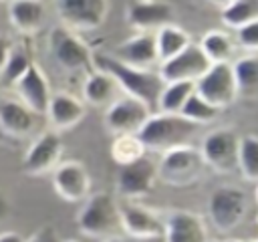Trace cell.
<instances>
[{"instance_id": "cell-42", "label": "cell", "mask_w": 258, "mask_h": 242, "mask_svg": "<svg viewBox=\"0 0 258 242\" xmlns=\"http://www.w3.org/2000/svg\"><path fill=\"white\" fill-rule=\"evenodd\" d=\"M64 242H77V240H64Z\"/></svg>"}, {"instance_id": "cell-15", "label": "cell", "mask_w": 258, "mask_h": 242, "mask_svg": "<svg viewBox=\"0 0 258 242\" xmlns=\"http://www.w3.org/2000/svg\"><path fill=\"white\" fill-rule=\"evenodd\" d=\"M210 65L212 63L206 58V54L202 52V48L198 44H189L187 48H183L173 58L161 63L159 79L163 83H175V81L196 83L210 69Z\"/></svg>"}, {"instance_id": "cell-13", "label": "cell", "mask_w": 258, "mask_h": 242, "mask_svg": "<svg viewBox=\"0 0 258 242\" xmlns=\"http://www.w3.org/2000/svg\"><path fill=\"white\" fill-rule=\"evenodd\" d=\"M52 188L64 202H85L91 194V175L81 161H60L52 169Z\"/></svg>"}, {"instance_id": "cell-1", "label": "cell", "mask_w": 258, "mask_h": 242, "mask_svg": "<svg viewBox=\"0 0 258 242\" xmlns=\"http://www.w3.org/2000/svg\"><path fill=\"white\" fill-rule=\"evenodd\" d=\"M93 69L107 73L125 95L139 99L151 111L157 109V99H159V93L163 89V81L159 79V75H155L147 69L129 67L125 63L117 60L109 52H95L93 54Z\"/></svg>"}, {"instance_id": "cell-4", "label": "cell", "mask_w": 258, "mask_h": 242, "mask_svg": "<svg viewBox=\"0 0 258 242\" xmlns=\"http://www.w3.org/2000/svg\"><path fill=\"white\" fill-rule=\"evenodd\" d=\"M204 157L194 145H177L161 153L157 165V177L173 188H187L196 184L204 173Z\"/></svg>"}, {"instance_id": "cell-43", "label": "cell", "mask_w": 258, "mask_h": 242, "mask_svg": "<svg viewBox=\"0 0 258 242\" xmlns=\"http://www.w3.org/2000/svg\"><path fill=\"white\" fill-rule=\"evenodd\" d=\"M252 242H258V238H256V240H252Z\"/></svg>"}, {"instance_id": "cell-30", "label": "cell", "mask_w": 258, "mask_h": 242, "mask_svg": "<svg viewBox=\"0 0 258 242\" xmlns=\"http://www.w3.org/2000/svg\"><path fill=\"white\" fill-rule=\"evenodd\" d=\"M238 169L248 182H258V137L244 135L238 149Z\"/></svg>"}, {"instance_id": "cell-14", "label": "cell", "mask_w": 258, "mask_h": 242, "mask_svg": "<svg viewBox=\"0 0 258 242\" xmlns=\"http://www.w3.org/2000/svg\"><path fill=\"white\" fill-rule=\"evenodd\" d=\"M60 155H62L60 135L56 131H44L28 147L22 167L28 175H44L60 163Z\"/></svg>"}, {"instance_id": "cell-5", "label": "cell", "mask_w": 258, "mask_h": 242, "mask_svg": "<svg viewBox=\"0 0 258 242\" xmlns=\"http://www.w3.org/2000/svg\"><path fill=\"white\" fill-rule=\"evenodd\" d=\"M208 214L212 226L226 234L236 230L248 214V196L236 186H220L214 190L208 202Z\"/></svg>"}, {"instance_id": "cell-34", "label": "cell", "mask_w": 258, "mask_h": 242, "mask_svg": "<svg viewBox=\"0 0 258 242\" xmlns=\"http://www.w3.org/2000/svg\"><path fill=\"white\" fill-rule=\"evenodd\" d=\"M24 242H60L58 240V234H56V230L52 228V226H42V228H38L28 240H24Z\"/></svg>"}, {"instance_id": "cell-41", "label": "cell", "mask_w": 258, "mask_h": 242, "mask_svg": "<svg viewBox=\"0 0 258 242\" xmlns=\"http://www.w3.org/2000/svg\"><path fill=\"white\" fill-rule=\"evenodd\" d=\"M256 202H258V186H256Z\"/></svg>"}, {"instance_id": "cell-39", "label": "cell", "mask_w": 258, "mask_h": 242, "mask_svg": "<svg viewBox=\"0 0 258 242\" xmlns=\"http://www.w3.org/2000/svg\"><path fill=\"white\" fill-rule=\"evenodd\" d=\"M206 2H210V4H214V6L224 8V6H228V4H230V2H234V0H206Z\"/></svg>"}, {"instance_id": "cell-38", "label": "cell", "mask_w": 258, "mask_h": 242, "mask_svg": "<svg viewBox=\"0 0 258 242\" xmlns=\"http://www.w3.org/2000/svg\"><path fill=\"white\" fill-rule=\"evenodd\" d=\"M103 242H135V240H131V238H127V236H109V238H105Z\"/></svg>"}, {"instance_id": "cell-40", "label": "cell", "mask_w": 258, "mask_h": 242, "mask_svg": "<svg viewBox=\"0 0 258 242\" xmlns=\"http://www.w3.org/2000/svg\"><path fill=\"white\" fill-rule=\"evenodd\" d=\"M226 242H242V240H234V238H232V240H226Z\"/></svg>"}, {"instance_id": "cell-9", "label": "cell", "mask_w": 258, "mask_h": 242, "mask_svg": "<svg viewBox=\"0 0 258 242\" xmlns=\"http://www.w3.org/2000/svg\"><path fill=\"white\" fill-rule=\"evenodd\" d=\"M196 93L214 105L218 111L230 107L238 97L236 79L232 73V63H214L210 69L194 83Z\"/></svg>"}, {"instance_id": "cell-16", "label": "cell", "mask_w": 258, "mask_h": 242, "mask_svg": "<svg viewBox=\"0 0 258 242\" xmlns=\"http://www.w3.org/2000/svg\"><path fill=\"white\" fill-rule=\"evenodd\" d=\"M165 242H210L204 218L189 210H171L163 218Z\"/></svg>"}, {"instance_id": "cell-19", "label": "cell", "mask_w": 258, "mask_h": 242, "mask_svg": "<svg viewBox=\"0 0 258 242\" xmlns=\"http://www.w3.org/2000/svg\"><path fill=\"white\" fill-rule=\"evenodd\" d=\"M113 56L129 67L135 69H147L153 67L157 63V50H155V36L151 32H137L133 36H129L127 40H123Z\"/></svg>"}, {"instance_id": "cell-12", "label": "cell", "mask_w": 258, "mask_h": 242, "mask_svg": "<svg viewBox=\"0 0 258 242\" xmlns=\"http://www.w3.org/2000/svg\"><path fill=\"white\" fill-rule=\"evenodd\" d=\"M155 182H157V165L143 155L137 161L119 167L117 194L125 200H141L153 190Z\"/></svg>"}, {"instance_id": "cell-28", "label": "cell", "mask_w": 258, "mask_h": 242, "mask_svg": "<svg viewBox=\"0 0 258 242\" xmlns=\"http://www.w3.org/2000/svg\"><path fill=\"white\" fill-rule=\"evenodd\" d=\"M143 155H145V147L137 135H115L111 143V157L115 163H119V167L137 161Z\"/></svg>"}, {"instance_id": "cell-25", "label": "cell", "mask_w": 258, "mask_h": 242, "mask_svg": "<svg viewBox=\"0 0 258 242\" xmlns=\"http://www.w3.org/2000/svg\"><path fill=\"white\" fill-rule=\"evenodd\" d=\"M202 52L206 54V58L214 65V63H230V58L234 56V40L228 32L222 30H210L202 36L200 44Z\"/></svg>"}, {"instance_id": "cell-36", "label": "cell", "mask_w": 258, "mask_h": 242, "mask_svg": "<svg viewBox=\"0 0 258 242\" xmlns=\"http://www.w3.org/2000/svg\"><path fill=\"white\" fill-rule=\"evenodd\" d=\"M8 214H10V204H8L6 196L0 192V222H4L8 218Z\"/></svg>"}, {"instance_id": "cell-3", "label": "cell", "mask_w": 258, "mask_h": 242, "mask_svg": "<svg viewBox=\"0 0 258 242\" xmlns=\"http://www.w3.org/2000/svg\"><path fill=\"white\" fill-rule=\"evenodd\" d=\"M77 226L81 234L89 238H109L115 236L119 226V204L115 202L113 194L97 192L89 194L83 208L77 214Z\"/></svg>"}, {"instance_id": "cell-2", "label": "cell", "mask_w": 258, "mask_h": 242, "mask_svg": "<svg viewBox=\"0 0 258 242\" xmlns=\"http://www.w3.org/2000/svg\"><path fill=\"white\" fill-rule=\"evenodd\" d=\"M200 125L187 121L179 113H151L137 131L145 151H167L177 145H187L198 133Z\"/></svg>"}, {"instance_id": "cell-17", "label": "cell", "mask_w": 258, "mask_h": 242, "mask_svg": "<svg viewBox=\"0 0 258 242\" xmlns=\"http://www.w3.org/2000/svg\"><path fill=\"white\" fill-rule=\"evenodd\" d=\"M171 20L173 6L165 0H131L127 4V22L137 32H157Z\"/></svg>"}, {"instance_id": "cell-33", "label": "cell", "mask_w": 258, "mask_h": 242, "mask_svg": "<svg viewBox=\"0 0 258 242\" xmlns=\"http://www.w3.org/2000/svg\"><path fill=\"white\" fill-rule=\"evenodd\" d=\"M238 44L250 52H258V16L236 30Z\"/></svg>"}, {"instance_id": "cell-24", "label": "cell", "mask_w": 258, "mask_h": 242, "mask_svg": "<svg viewBox=\"0 0 258 242\" xmlns=\"http://www.w3.org/2000/svg\"><path fill=\"white\" fill-rule=\"evenodd\" d=\"M117 83L103 71H91L83 83V97L89 105L93 107H103L109 105L115 99V91H117Z\"/></svg>"}, {"instance_id": "cell-27", "label": "cell", "mask_w": 258, "mask_h": 242, "mask_svg": "<svg viewBox=\"0 0 258 242\" xmlns=\"http://www.w3.org/2000/svg\"><path fill=\"white\" fill-rule=\"evenodd\" d=\"M238 93L252 95L258 91V56H242L232 63Z\"/></svg>"}, {"instance_id": "cell-44", "label": "cell", "mask_w": 258, "mask_h": 242, "mask_svg": "<svg viewBox=\"0 0 258 242\" xmlns=\"http://www.w3.org/2000/svg\"><path fill=\"white\" fill-rule=\"evenodd\" d=\"M210 242H216V240H210Z\"/></svg>"}, {"instance_id": "cell-6", "label": "cell", "mask_w": 258, "mask_h": 242, "mask_svg": "<svg viewBox=\"0 0 258 242\" xmlns=\"http://www.w3.org/2000/svg\"><path fill=\"white\" fill-rule=\"evenodd\" d=\"M48 50L56 65L69 73H83L93 69V52L87 42L73 30L56 26L48 34Z\"/></svg>"}, {"instance_id": "cell-37", "label": "cell", "mask_w": 258, "mask_h": 242, "mask_svg": "<svg viewBox=\"0 0 258 242\" xmlns=\"http://www.w3.org/2000/svg\"><path fill=\"white\" fill-rule=\"evenodd\" d=\"M0 242H24V238L18 232H2L0 234Z\"/></svg>"}, {"instance_id": "cell-20", "label": "cell", "mask_w": 258, "mask_h": 242, "mask_svg": "<svg viewBox=\"0 0 258 242\" xmlns=\"http://www.w3.org/2000/svg\"><path fill=\"white\" fill-rule=\"evenodd\" d=\"M46 115L52 127L62 131V129H73L75 125H79L85 119L87 109L81 99H77L71 93L60 91V93H52L48 107H46Z\"/></svg>"}, {"instance_id": "cell-23", "label": "cell", "mask_w": 258, "mask_h": 242, "mask_svg": "<svg viewBox=\"0 0 258 242\" xmlns=\"http://www.w3.org/2000/svg\"><path fill=\"white\" fill-rule=\"evenodd\" d=\"M153 36H155V50H157L159 63L173 58L175 54H179L183 48H187L191 44L189 34L181 26H175V24L161 26Z\"/></svg>"}, {"instance_id": "cell-29", "label": "cell", "mask_w": 258, "mask_h": 242, "mask_svg": "<svg viewBox=\"0 0 258 242\" xmlns=\"http://www.w3.org/2000/svg\"><path fill=\"white\" fill-rule=\"evenodd\" d=\"M258 16V0H234L222 8V22L230 28H240Z\"/></svg>"}, {"instance_id": "cell-8", "label": "cell", "mask_w": 258, "mask_h": 242, "mask_svg": "<svg viewBox=\"0 0 258 242\" xmlns=\"http://www.w3.org/2000/svg\"><path fill=\"white\" fill-rule=\"evenodd\" d=\"M60 26L73 32H91L103 26L109 14V0H56Z\"/></svg>"}, {"instance_id": "cell-26", "label": "cell", "mask_w": 258, "mask_h": 242, "mask_svg": "<svg viewBox=\"0 0 258 242\" xmlns=\"http://www.w3.org/2000/svg\"><path fill=\"white\" fill-rule=\"evenodd\" d=\"M194 91H196V85L189 81L163 83V89L157 99V109L161 113H179Z\"/></svg>"}, {"instance_id": "cell-7", "label": "cell", "mask_w": 258, "mask_h": 242, "mask_svg": "<svg viewBox=\"0 0 258 242\" xmlns=\"http://www.w3.org/2000/svg\"><path fill=\"white\" fill-rule=\"evenodd\" d=\"M238 149H240V137L236 135V131L228 127H220L204 135L200 153L208 167H212L216 173L228 175L238 169Z\"/></svg>"}, {"instance_id": "cell-31", "label": "cell", "mask_w": 258, "mask_h": 242, "mask_svg": "<svg viewBox=\"0 0 258 242\" xmlns=\"http://www.w3.org/2000/svg\"><path fill=\"white\" fill-rule=\"evenodd\" d=\"M34 60L30 58L28 50L24 46H12L8 52V58L0 71V79L4 85H16V81L28 71V67Z\"/></svg>"}, {"instance_id": "cell-45", "label": "cell", "mask_w": 258, "mask_h": 242, "mask_svg": "<svg viewBox=\"0 0 258 242\" xmlns=\"http://www.w3.org/2000/svg\"><path fill=\"white\" fill-rule=\"evenodd\" d=\"M8 2H10V0H8Z\"/></svg>"}, {"instance_id": "cell-10", "label": "cell", "mask_w": 258, "mask_h": 242, "mask_svg": "<svg viewBox=\"0 0 258 242\" xmlns=\"http://www.w3.org/2000/svg\"><path fill=\"white\" fill-rule=\"evenodd\" d=\"M149 115H151V109L145 103L129 95H123L113 99L107 105L105 125H107V131L113 135H137V131L143 127Z\"/></svg>"}, {"instance_id": "cell-32", "label": "cell", "mask_w": 258, "mask_h": 242, "mask_svg": "<svg viewBox=\"0 0 258 242\" xmlns=\"http://www.w3.org/2000/svg\"><path fill=\"white\" fill-rule=\"evenodd\" d=\"M218 109L214 105H210L206 99H202L196 91L189 95V99L185 101V105L181 107L179 115L185 117L187 121L196 123V125H206V123H212L216 117H218Z\"/></svg>"}, {"instance_id": "cell-11", "label": "cell", "mask_w": 258, "mask_h": 242, "mask_svg": "<svg viewBox=\"0 0 258 242\" xmlns=\"http://www.w3.org/2000/svg\"><path fill=\"white\" fill-rule=\"evenodd\" d=\"M119 226L131 240H155L163 236V218L155 210L135 202L119 206Z\"/></svg>"}, {"instance_id": "cell-21", "label": "cell", "mask_w": 258, "mask_h": 242, "mask_svg": "<svg viewBox=\"0 0 258 242\" xmlns=\"http://www.w3.org/2000/svg\"><path fill=\"white\" fill-rule=\"evenodd\" d=\"M34 113L18 99H0V129L10 137H26L34 129Z\"/></svg>"}, {"instance_id": "cell-22", "label": "cell", "mask_w": 258, "mask_h": 242, "mask_svg": "<svg viewBox=\"0 0 258 242\" xmlns=\"http://www.w3.org/2000/svg\"><path fill=\"white\" fill-rule=\"evenodd\" d=\"M8 20L18 32L32 34L46 20V6L42 0H10Z\"/></svg>"}, {"instance_id": "cell-35", "label": "cell", "mask_w": 258, "mask_h": 242, "mask_svg": "<svg viewBox=\"0 0 258 242\" xmlns=\"http://www.w3.org/2000/svg\"><path fill=\"white\" fill-rule=\"evenodd\" d=\"M10 48H12V40H10L8 36L0 34V71H2L4 63H6V58H8V52H10Z\"/></svg>"}, {"instance_id": "cell-18", "label": "cell", "mask_w": 258, "mask_h": 242, "mask_svg": "<svg viewBox=\"0 0 258 242\" xmlns=\"http://www.w3.org/2000/svg\"><path fill=\"white\" fill-rule=\"evenodd\" d=\"M14 87L18 91V101L24 103L34 115L46 113L52 91H50V85H48V79H46L44 71L36 63H32L28 67V71L16 81Z\"/></svg>"}]
</instances>
